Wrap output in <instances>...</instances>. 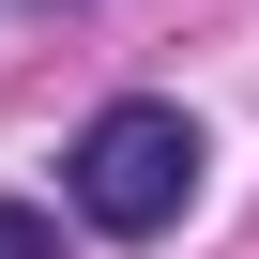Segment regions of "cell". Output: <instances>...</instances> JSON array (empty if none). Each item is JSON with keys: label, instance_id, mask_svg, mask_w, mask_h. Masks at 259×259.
Returning a JSON list of instances; mask_svg holds the SVG:
<instances>
[{"label": "cell", "instance_id": "obj_2", "mask_svg": "<svg viewBox=\"0 0 259 259\" xmlns=\"http://www.w3.org/2000/svg\"><path fill=\"white\" fill-rule=\"evenodd\" d=\"M0 259H61V213H31V198H0Z\"/></svg>", "mask_w": 259, "mask_h": 259}, {"label": "cell", "instance_id": "obj_1", "mask_svg": "<svg viewBox=\"0 0 259 259\" xmlns=\"http://www.w3.org/2000/svg\"><path fill=\"white\" fill-rule=\"evenodd\" d=\"M198 122L168 107V92H122V107H92L76 122V153H61V183H76V213L107 229V244H153V229H183L198 213Z\"/></svg>", "mask_w": 259, "mask_h": 259}]
</instances>
